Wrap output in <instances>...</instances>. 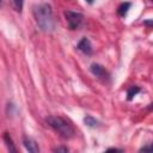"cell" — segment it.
Returning <instances> with one entry per match:
<instances>
[{
  "label": "cell",
  "instance_id": "1",
  "mask_svg": "<svg viewBox=\"0 0 153 153\" xmlns=\"http://www.w3.org/2000/svg\"><path fill=\"white\" fill-rule=\"evenodd\" d=\"M32 14L37 26L44 32H53L56 27V20L54 18L53 7L50 4H37L32 7Z\"/></svg>",
  "mask_w": 153,
  "mask_h": 153
},
{
  "label": "cell",
  "instance_id": "2",
  "mask_svg": "<svg viewBox=\"0 0 153 153\" xmlns=\"http://www.w3.org/2000/svg\"><path fill=\"white\" fill-rule=\"evenodd\" d=\"M45 123L63 139H72L75 135V129L72 123L62 116H48Z\"/></svg>",
  "mask_w": 153,
  "mask_h": 153
},
{
  "label": "cell",
  "instance_id": "3",
  "mask_svg": "<svg viewBox=\"0 0 153 153\" xmlns=\"http://www.w3.org/2000/svg\"><path fill=\"white\" fill-rule=\"evenodd\" d=\"M65 18H66V22H67V25H68V29L69 30H78L82 22H84V16L80 13V12H74V11H65Z\"/></svg>",
  "mask_w": 153,
  "mask_h": 153
},
{
  "label": "cell",
  "instance_id": "4",
  "mask_svg": "<svg viewBox=\"0 0 153 153\" xmlns=\"http://www.w3.org/2000/svg\"><path fill=\"white\" fill-rule=\"evenodd\" d=\"M90 72L97 76L98 79L105 81V82H109L110 81V73L106 71V68L104 66H102L100 63H92L90 66Z\"/></svg>",
  "mask_w": 153,
  "mask_h": 153
},
{
  "label": "cell",
  "instance_id": "5",
  "mask_svg": "<svg viewBox=\"0 0 153 153\" xmlns=\"http://www.w3.org/2000/svg\"><path fill=\"white\" fill-rule=\"evenodd\" d=\"M76 49L80 50V51H81L82 54H85V55H92V53H93V48H92L91 41H90L87 37H82V38L79 41V43H78V45H76Z\"/></svg>",
  "mask_w": 153,
  "mask_h": 153
},
{
  "label": "cell",
  "instance_id": "6",
  "mask_svg": "<svg viewBox=\"0 0 153 153\" xmlns=\"http://www.w3.org/2000/svg\"><path fill=\"white\" fill-rule=\"evenodd\" d=\"M23 145L26 148V151H29L31 153H38L39 152V147L37 145V142L30 136H26V135L23 136Z\"/></svg>",
  "mask_w": 153,
  "mask_h": 153
},
{
  "label": "cell",
  "instance_id": "7",
  "mask_svg": "<svg viewBox=\"0 0 153 153\" xmlns=\"http://www.w3.org/2000/svg\"><path fill=\"white\" fill-rule=\"evenodd\" d=\"M2 140H4L6 147H7V149H8L10 152H14V153L17 152V148H16V146H14L13 139L11 137V135H10L7 131H5V133L2 134Z\"/></svg>",
  "mask_w": 153,
  "mask_h": 153
},
{
  "label": "cell",
  "instance_id": "8",
  "mask_svg": "<svg viewBox=\"0 0 153 153\" xmlns=\"http://www.w3.org/2000/svg\"><path fill=\"white\" fill-rule=\"evenodd\" d=\"M130 7H131V2H129V1H124V2L120 4L118 7H117V14L121 18H124L127 16L128 11L130 10Z\"/></svg>",
  "mask_w": 153,
  "mask_h": 153
},
{
  "label": "cell",
  "instance_id": "9",
  "mask_svg": "<svg viewBox=\"0 0 153 153\" xmlns=\"http://www.w3.org/2000/svg\"><path fill=\"white\" fill-rule=\"evenodd\" d=\"M84 123H85V126H87L90 128H97V127L100 126V122L91 115H87V116L84 117Z\"/></svg>",
  "mask_w": 153,
  "mask_h": 153
},
{
  "label": "cell",
  "instance_id": "10",
  "mask_svg": "<svg viewBox=\"0 0 153 153\" xmlns=\"http://www.w3.org/2000/svg\"><path fill=\"white\" fill-rule=\"evenodd\" d=\"M140 91H141V88H140L139 86H136V85L130 86V87L128 88V91H127V99H128V100H131Z\"/></svg>",
  "mask_w": 153,
  "mask_h": 153
},
{
  "label": "cell",
  "instance_id": "11",
  "mask_svg": "<svg viewBox=\"0 0 153 153\" xmlns=\"http://www.w3.org/2000/svg\"><path fill=\"white\" fill-rule=\"evenodd\" d=\"M13 1V7L17 12L22 13L23 11V6H24V0H12Z\"/></svg>",
  "mask_w": 153,
  "mask_h": 153
},
{
  "label": "cell",
  "instance_id": "12",
  "mask_svg": "<svg viewBox=\"0 0 153 153\" xmlns=\"http://www.w3.org/2000/svg\"><path fill=\"white\" fill-rule=\"evenodd\" d=\"M69 149L65 146H59V147H54L53 148V152H62V153H67Z\"/></svg>",
  "mask_w": 153,
  "mask_h": 153
},
{
  "label": "cell",
  "instance_id": "13",
  "mask_svg": "<svg viewBox=\"0 0 153 153\" xmlns=\"http://www.w3.org/2000/svg\"><path fill=\"white\" fill-rule=\"evenodd\" d=\"M151 149H152L151 143H147L146 146H143V147H141V148H140V152H142V151H143V152H145V151H151Z\"/></svg>",
  "mask_w": 153,
  "mask_h": 153
},
{
  "label": "cell",
  "instance_id": "14",
  "mask_svg": "<svg viewBox=\"0 0 153 153\" xmlns=\"http://www.w3.org/2000/svg\"><path fill=\"white\" fill-rule=\"evenodd\" d=\"M106 151H108V152H109V151H115V152H122L123 149H122V148H114V147H111V148H108Z\"/></svg>",
  "mask_w": 153,
  "mask_h": 153
},
{
  "label": "cell",
  "instance_id": "15",
  "mask_svg": "<svg viewBox=\"0 0 153 153\" xmlns=\"http://www.w3.org/2000/svg\"><path fill=\"white\" fill-rule=\"evenodd\" d=\"M143 24H146V25H148V26L151 27V24H152V20H148V22H143Z\"/></svg>",
  "mask_w": 153,
  "mask_h": 153
},
{
  "label": "cell",
  "instance_id": "16",
  "mask_svg": "<svg viewBox=\"0 0 153 153\" xmlns=\"http://www.w3.org/2000/svg\"><path fill=\"white\" fill-rule=\"evenodd\" d=\"M85 1H86L87 4H90V5H92V4L94 2V0H85Z\"/></svg>",
  "mask_w": 153,
  "mask_h": 153
},
{
  "label": "cell",
  "instance_id": "17",
  "mask_svg": "<svg viewBox=\"0 0 153 153\" xmlns=\"http://www.w3.org/2000/svg\"><path fill=\"white\" fill-rule=\"evenodd\" d=\"M0 6H1V0H0Z\"/></svg>",
  "mask_w": 153,
  "mask_h": 153
}]
</instances>
